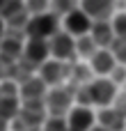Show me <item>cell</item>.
Segmentation results:
<instances>
[{"mask_svg": "<svg viewBox=\"0 0 126 131\" xmlns=\"http://www.w3.org/2000/svg\"><path fill=\"white\" fill-rule=\"evenodd\" d=\"M60 30V18L55 12H46V14H39V16H32L28 28H25V35L28 39H46L51 41Z\"/></svg>", "mask_w": 126, "mask_h": 131, "instance_id": "cell-1", "label": "cell"}, {"mask_svg": "<svg viewBox=\"0 0 126 131\" xmlns=\"http://www.w3.org/2000/svg\"><path fill=\"white\" fill-rule=\"evenodd\" d=\"M90 97H92V104H99L101 108H112L115 101H117V85L110 81V78H96L92 81L90 85Z\"/></svg>", "mask_w": 126, "mask_h": 131, "instance_id": "cell-2", "label": "cell"}, {"mask_svg": "<svg viewBox=\"0 0 126 131\" xmlns=\"http://www.w3.org/2000/svg\"><path fill=\"white\" fill-rule=\"evenodd\" d=\"M48 46H51V55H53V60H57V62H64V60H69L71 64H76L73 60H76V55H78V51H76V39L69 35V32H57L51 41H48Z\"/></svg>", "mask_w": 126, "mask_h": 131, "instance_id": "cell-3", "label": "cell"}, {"mask_svg": "<svg viewBox=\"0 0 126 131\" xmlns=\"http://www.w3.org/2000/svg\"><path fill=\"white\" fill-rule=\"evenodd\" d=\"M71 101H73V92H69L67 88H51L46 97V111L51 113V117H64L73 111Z\"/></svg>", "mask_w": 126, "mask_h": 131, "instance_id": "cell-4", "label": "cell"}, {"mask_svg": "<svg viewBox=\"0 0 126 131\" xmlns=\"http://www.w3.org/2000/svg\"><path fill=\"white\" fill-rule=\"evenodd\" d=\"M62 28H64V32H69L71 37H87V35H92V28H94V21L78 7V9H73L69 16H64V23H62Z\"/></svg>", "mask_w": 126, "mask_h": 131, "instance_id": "cell-5", "label": "cell"}, {"mask_svg": "<svg viewBox=\"0 0 126 131\" xmlns=\"http://www.w3.org/2000/svg\"><path fill=\"white\" fill-rule=\"evenodd\" d=\"M80 9L94 23H108V18L115 14V2H110V0H85V2H80Z\"/></svg>", "mask_w": 126, "mask_h": 131, "instance_id": "cell-6", "label": "cell"}, {"mask_svg": "<svg viewBox=\"0 0 126 131\" xmlns=\"http://www.w3.org/2000/svg\"><path fill=\"white\" fill-rule=\"evenodd\" d=\"M48 55H51V46L46 39H25V53H23V60L30 62L32 67L34 64H46L48 62Z\"/></svg>", "mask_w": 126, "mask_h": 131, "instance_id": "cell-7", "label": "cell"}, {"mask_svg": "<svg viewBox=\"0 0 126 131\" xmlns=\"http://www.w3.org/2000/svg\"><path fill=\"white\" fill-rule=\"evenodd\" d=\"M67 122H69V131H92L96 127V115L85 106H76L67 115Z\"/></svg>", "mask_w": 126, "mask_h": 131, "instance_id": "cell-8", "label": "cell"}, {"mask_svg": "<svg viewBox=\"0 0 126 131\" xmlns=\"http://www.w3.org/2000/svg\"><path fill=\"white\" fill-rule=\"evenodd\" d=\"M39 78H41L46 85L60 88V83L67 78V74H64V62H57V60H48L46 64H41V67H39Z\"/></svg>", "mask_w": 126, "mask_h": 131, "instance_id": "cell-9", "label": "cell"}, {"mask_svg": "<svg viewBox=\"0 0 126 131\" xmlns=\"http://www.w3.org/2000/svg\"><path fill=\"white\" fill-rule=\"evenodd\" d=\"M46 88L48 85L39 76H32L21 85V97H23V101H46V97H48Z\"/></svg>", "mask_w": 126, "mask_h": 131, "instance_id": "cell-10", "label": "cell"}, {"mask_svg": "<svg viewBox=\"0 0 126 131\" xmlns=\"http://www.w3.org/2000/svg\"><path fill=\"white\" fill-rule=\"evenodd\" d=\"M92 39L96 41V46H99L101 51H110L112 44L117 41V35H115L112 23H94V28H92Z\"/></svg>", "mask_w": 126, "mask_h": 131, "instance_id": "cell-11", "label": "cell"}, {"mask_svg": "<svg viewBox=\"0 0 126 131\" xmlns=\"http://www.w3.org/2000/svg\"><path fill=\"white\" fill-rule=\"evenodd\" d=\"M117 67H119V62H117L112 51H99L92 58V71L99 74V76H110Z\"/></svg>", "mask_w": 126, "mask_h": 131, "instance_id": "cell-12", "label": "cell"}, {"mask_svg": "<svg viewBox=\"0 0 126 131\" xmlns=\"http://www.w3.org/2000/svg\"><path fill=\"white\" fill-rule=\"evenodd\" d=\"M23 53H25V44L21 41V37H11V35H5V39H2V60H5V64H16V60L18 58H23Z\"/></svg>", "mask_w": 126, "mask_h": 131, "instance_id": "cell-13", "label": "cell"}, {"mask_svg": "<svg viewBox=\"0 0 126 131\" xmlns=\"http://www.w3.org/2000/svg\"><path fill=\"white\" fill-rule=\"evenodd\" d=\"M96 122H99V127H103L108 131H124L126 117L119 115L115 108H101V113L96 115Z\"/></svg>", "mask_w": 126, "mask_h": 131, "instance_id": "cell-14", "label": "cell"}, {"mask_svg": "<svg viewBox=\"0 0 126 131\" xmlns=\"http://www.w3.org/2000/svg\"><path fill=\"white\" fill-rule=\"evenodd\" d=\"M25 12H28V2H21V0H14V2L5 0V2H0V14H2L5 23H11L14 18H18Z\"/></svg>", "mask_w": 126, "mask_h": 131, "instance_id": "cell-15", "label": "cell"}, {"mask_svg": "<svg viewBox=\"0 0 126 131\" xmlns=\"http://www.w3.org/2000/svg\"><path fill=\"white\" fill-rule=\"evenodd\" d=\"M76 51H78V55L80 58H94L101 48L96 46V41L92 39V35H87V37H80V39H76Z\"/></svg>", "mask_w": 126, "mask_h": 131, "instance_id": "cell-16", "label": "cell"}, {"mask_svg": "<svg viewBox=\"0 0 126 131\" xmlns=\"http://www.w3.org/2000/svg\"><path fill=\"white\" fill-rule=\"evenodd\" d=\"M21 104H18V99H2V122L7 124L9 120H16L18 115H21Z\"/></svg>", "mask_w": 126, "mask_h": 131, "instance_id": "cell-17", "label": "cell"}, {"mask_svg": "<svg viewBox=\"0 0 126 131\" xmlns=\"http://www.w3.org/2000/svg\"><path fill=\"white\" fill-rule=\"evenodd\" d=\"M110 23H112V28H115L117 39H124V41H126V12L115 14V18H112Z\"/></svg>", "mask_w": 126, "mask_h": 131, "instance_id": "cell-18", "label": "cell"}, {"mask_svg": "<svg viewBox=\"0 0 126 131\" xmlns=\"http://www.w3.org/2000/svg\"><path fill=\"white\" fill-rule=\"evenodd\" d=\"M41 131H69V122L67 117H48Z\"/></svg>", "mask_w": 126, "mask_h": 131, "instance_id": "cell-19", "label": "cell"}, {"mask_svg": "<svg viewBox=\"0 0 126 131\" xmlns=\"http://www.w3.org/2000/svg\"><path fill=\"white\" fill-rule=\"evenodd\" d=\"M48 7H51V2H46V0H30V2H28V12H30L32 16L46 14V12H48Z\"/></svg>", "mask_w": 126, "mask_h": 131, "instance_id": "cell-20", "label": "cell"}, {"mask_svg": "<svg viewBox=\"0 0 126 131\" xmlns=\"http://www.w3.org/2000/svg\"><path fill=\"white\" fill-rule=\"evenodd\" d=\"M51 7L55 9V14H64V16H69L73 9H78L76 2H67V0H55V2H51Z\"/></svg>", "mask_w": 126, "mask_h": 131, "instance_id": "cell-21", "label": "cell"}, {"mask_svg": "<svg viewBox=\"0 0 126 131\" xmlns=\"http://www.w3.org/2000/svg\"><path fill=\"white\" fill-rule=\"evenodd\" d=\"M112 53H115V58H117V62L119 64H124L126 67V41L124 39H117L115 44H112V48H110Z\"/></svg>", "mask_w": 126, "mask_h": 131, "instance_id": "cell-22", "label": "cell"}, {"mask_svg": "<svg viewBox=\"0 0 126 131\" xmlns=\"http://www.w3.org/2000/svg\"><path fill=\"white\" fill-rule=\"evenodd\" d=\"M110 81H112L115 85H117V83L126 85V67H124V64H119V67H117V69L110 74Z\"/></svg>", "mask_w": 126, "mask_h": 131, "instance_id": "cell-23", "label": "cell"}, {"mask_svg": "<svg viewBox=\"0 0 126 131\" xmlns=\"http://www.w3.org/2000/svg\"><path fill=\"white\" fill-rule=\"evenodd\" d=\"M119 115H124L126 117V92H122L119 97H117V101H115V106H112Z\"/></svg>", "mask_w": 126, "mask_h": 131, "instance_id": "cell-24", "label": "cell"}, {"mask_svg": "<svg viewBox=\"0 0 126 131\" xmlns=\"http://www.w3.org/2000/svg\"><path fill=\"white\" fill-rule=\"evenodd\" d=\"M92 131H108V129H103V127H99V124H96V127H94Z\"/></svg>", "mask_w": 126, "mask_h": 131, "instance_id": "cell-25", "label": "cell"}, {"mask_svg": "<svg viewBox=\"0 0 126 131\" xmlns=\"http://www.w3.org/2000/svg\"><path fill=\"white\" fill-rule=\"evenodd\" d=\"M124 92H126V85H124Z\"/></svg>", "mask_w": 126, "mask_h": 131, "instance_id": "cell-26", "label": "cell"}]
</instances>
